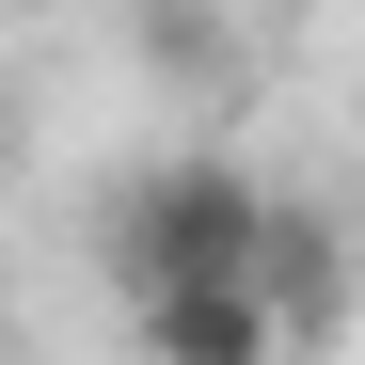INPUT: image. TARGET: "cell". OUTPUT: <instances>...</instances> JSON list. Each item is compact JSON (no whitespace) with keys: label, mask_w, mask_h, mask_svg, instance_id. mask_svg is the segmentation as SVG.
Returning <instances> with one entry per match:
<instances>
[{"label":"cell","mask_w":365,"mask_h":365,"mask_svg":"<svg viewBox=\"0 0 365 365\" xmlns=\"http://www.w3.org/2000/svg\"><path fill=\"white\" fill-rule=\"evenodd\" d=\"M255 238H270V175L222 143H175V159H128V191H111V286H128V318L191 286H255Z\"/></svg>","instance_id":"6da1fadb"},{"label":"cell","mask_w":365,"mask_h":365,"mask_svg":"<svg viewBox=\"0 0 365 365\" xmlns=\"http://www.w3.org/2000/svg\"><path fill=\"white\" fill-rule=\"evenodd\" d=\"M286 302L270 286H191V302H143V318H128V349L143 365H286Z\"/></svg>","instance_id":"7a4b0ae2"},{"label":"cell","mask_w":365,"mask_h":365,"mask_svg":"<svg viewBox=\"0 0 365 365\" xmlns=\"http://www.w3.org/2000/svg\"><path fill=\"white\" fill-rule=\"evenodd\" d=\"M255 286L286 302V318H334V302H349V222H334V207H302V191H270V238H255Z\"/></svg>","instance_id":"3957f363"},{"label":"cell","mask_w":365,"mask_h":365,"mask_svg":"<svg viewBox=\"0 0 365 365\" xmlns=\"http://www.w3.org/2000/svg\"><path fill=\"white\" fill-rule=\"evenodd\" d=\"M143 48L159 64H207V0H143Z\"/></svg>","instance_id":"277c9868"}]
</instances>
